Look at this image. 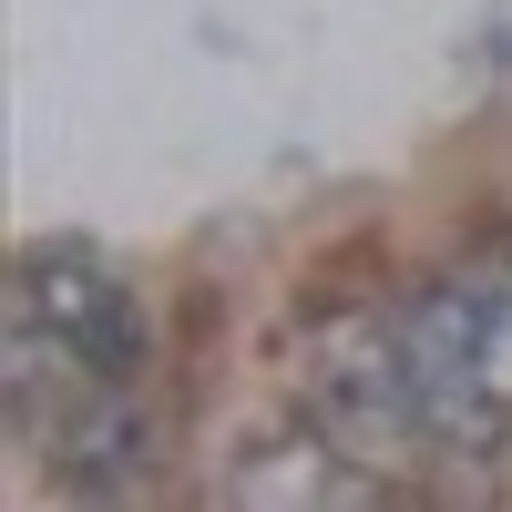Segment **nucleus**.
<instances>
[{"label": "nucleus", "instance_id": "nucleus-2", "mask_svg": "<svg viewBox=\"0 0 512 512\" xmlns=\"http://www.w3.org/2000/svg\"><path fill=\"white\" fill-rule=\"evenodd\" d=\"M21 349L123 379L144 359V318H134V297H123L103 267H82V256H31V277H21Z\"/></svg>", "mask_w": 512, "mask_h": 512}, {"label": "nucleus", "instance_id": "nucleus-1", "mask_svg": "<svg viewBox=\"0 0 512 512\" xmlns=\"http://www.w3.org/2000/svg\"><path fill=\"white\" fill-rule=\"evenodd\" d=\"M410 410L451 441L512 431V277H451L390 318Z\"/></svg>", "mask_w": 512, "mask_h": 512}]
</instances>
